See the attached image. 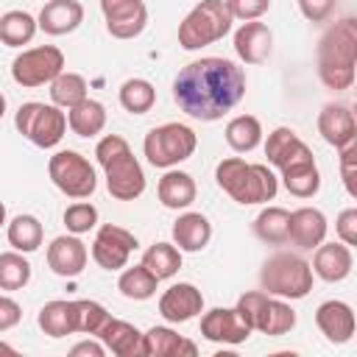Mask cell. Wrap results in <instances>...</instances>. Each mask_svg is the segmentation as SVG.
Returning a JSON list of instances; mask_svg holds the SVG:
<instances>
[{
	"label": "cell",
	"mask_w": 357,
	"mask_h": 357,
	"mask_svg": "<svg viewBox=\"0 0 357 357\" xmlns=\"http://www.w3.org/2000/svg\"><path fill=\"white\" fill-rule=\"evenodd\" d=\"M47 173H50V181L70 198H89L95 192V187H98L95 167L78 151L53 153L50 162H47Z\"/></svg>",
	"instance_id": "30bf717a"
},
{
	"label": "cell",
	"mask_w": 357,
	"mask_h": 357,
	"mask_svg": "<svg viewBox=\"0 0 357 357\" xmlns=\"http://www.w3.org/2000/svg\"><path fill=\"white\" fill-rule=\"evenodd\" d=\"M156 103V89L145 78H128L120 86V106L131 114H145Z\"/></svg>",
	"instance_id": "8d00e7d4"
},
{
	"label": "cell",
	"mask_w": 357,
	"mask_h": 357,
	"mask_svg": "<svg viewBox=\"0 0 357 357\" xmlns=\"http://www.w3.org/2000/svg\"><path fill=\"white\" fill-rule=\"evenodd\" d=\"M215 178H218V187L223 192H229L243 206L273 201V195L279 190V181L268 170V165H251L240 156H229V159L218 162Z\"/></svg>",
	"instance_id": "277c9868"
},
{
	"label": "cell",
	"mask_w": 357,
	"mask_h": 357,
	"mask_svg": "<svg viewBox=\"0 0 357 357\" xmlns=\"http://www.w3.org/2000/svg\"><path fill=\"white\" fill-rule=\"evenodd\" d=\"M315 324L329 343H349L354 335V312L346 301H324L315 310Z\"/></svg>",
	"instance_id": "603a6c76"
},
{
	"label": "cell",
	"mask_w": 357,
	"mask_h": 357,
	"mask_svg": "<svg viewBox=\"0 0 357 357\" xmlns=\"http://www.w3.org/2000/svg\"><path fill=\"white\" fill-rule=\"evenodd\" d=\"M14 126L33 145L53 148V145L61 142V137L67 131V114L59 106H53V103H36V100H31V103H22L17 109Z\"/></svg>",
	"instance_id": "9c48e42d"
},
{
	"label": "cell",
	"mask_w": 357,
	"mask_h": 357,
	"mask_svg": "<svg viewBox=\"0 0 357 357\" xmlns=\"http://www.w3.org/2000/svg\"><path fill=\"white\" fill-rule=\"evenodd\" d=\"M106 31L114 39H134L148 25V8L142 0H100Z\"/></svg>",
	"instance_id": "4fadbf2b"
},
{
	"label": "cell",
	"mask_w": 357,
	"mask_h": 357,
	"mask_svg": "<svg viewBox=\"0 0 357 357\" xmlns=\"http://www.w3.org/2000/svg\"><path fill=\"white\" fill-rule=\"evenodd\" d=\"M351 265H354V257L346 243H321L315 245V257L310 268L324 282H343L351 273Z\"/></svg>",
	"instance_id": "7402d4cb"
},
{
	"label": "cell",
	"mask_w": 357,
	"mask_h": 357,
	"mask_svg": "<svg viewBox=\"0 0 357 357\" xmlns=\"http://www.w3.org/2000/svg\"><path fill=\"white\" fill-rule=\"evenodd\" d=\"M31 282V262L20 251L0 254V290H20Z\"/></svg>",
	"instance_id": "f35d334b"
},
{
	"label": "cell",
	"mask_w": 357,
	"mask_h": 357,
	"mask_svg": "<svg viewBox=\"0 0 357 357\" xmlns=\"http://www.w3.org/2000/svg\"><path fill=\"white\" fill-rule=\"evenodd\" d=\"M20 318H22L20 304H17L14 298H8V296H0V332H6V329H11V326H17V324H20Z\"/></svg>",
	"instance_id": "bcb514c9"
},
{
	"label": "cell",
	"mask_w": 357,
	"mask_h": 357,
	"mask_svg": "<svg viewBox=\"0 0 357 357\" xmlns=\"http://www.w3.org/2000/svg\"><path fill=\"white\" fill-rule=\"evenodd\" d=\"M0 351H6V354H14V346H8V343H0Z\"/></svg>",
	"instance_id": "681fc988"
},
{
	"label": "cell",
	"mask_w": 357,
	"mask_h": 357,
	"mask_svg": "<svg viewBox=\"0 0 357 357\" xmlns=\"http://www.w3.org/2000/svg\"><path fill=\"white\" fill-rule=\"evenodd\" d=\"M265 156L273 167H279L282 173L290 170V167H298V165H307V162H315L312 159V151L310 145L293 131V128H276L268 134V142H265Z\"/></svg>",
	"instance_id": "5bb4252c"
},
{
	"label": "cell",
	"mask_w": 357,
	"mask_h": 357,
	"mask_svg": "<svg viewBox=\"0 0 357 357\" xmlns=\"http://www.w3.org/2000/svg\"><path fill=\"white\" fill-rule=\"evenodd\" d=\"M95 337L112 354H117V357H137V354H142V332L134 324H128V321H120V318L109 315Z\"/></svg>",
	"instance_id": "cb8c5ba5"
},
{
	"label": "cell",
	"mask_w": 357,
	"mask_h": 357,
	"mask_svg": "<svg viewBox=\"0 0 357 357\" xmlns=\"http://www.w3.org/2000/svg\"><path fill=\"white\" fill-rule=\"evenodd\" d=\"M284 178V187L290 195L296 198H312L318 190H321V173L315 167V162H307V165H298V167H290L282 173Z\"/></svg>",
	"instance_id": "74e56055"
},
{
	"label": "cell",
	"mask_w": 357,
	"mask_h": 357,
	"mask_svg": "<svg viewBox=\"0 0 357 357\" xmlns=\"http://www.w3.org/2000/svg\"><path fill=\"white\" fill-rule=\"evenodd\" d=\"M298 8L310 22H324L335 11V0H298Z\"/></svg>",
	"instance_id": "f6af8a7d"
},
{
	"label": "cell",
	"mask_w": 357,
	"mask_h": 357,
	"mask_svg": "<svg viewBox=\"0 0 357 357\" xmlns=\"http://www.w3.org/2000/svg\"><path fill=\"white\" fill-rule=\"evenodd\" d=\"M231 20H257L271 8V0H223Z\"/></svg>",
	"instance_id": "b9f144b4"
},
{
	"label": "cell",
	"mask_w": 357,
	"mask_h": 357,
	"mask_svg": "<svg viewBox=\"0 0 357 357\" xmlns=\"http://www.w3.org/2000/svg\"><path fill=\"white\" fill-rule=\"evenodd\" d=\"M67 126L78 137H95V134H100L103 126H106V109H103V103L100 100H92V98H84L81 103L70 106L67 109Z\"/></svg>",
	"instance_id": "83f0119b"
},
{
	"label": "cell",
	"mask_w": 357,
	"mask_h": 357,
	"mask_svg": "<svg viewBox=\"0 0 357 357\" xmlns=\"http://www.w3.org/2000/svg\"><path fill=\"white\" fill-rule=\"evenodd\" d=\"M198 137L184 123H165L145 134V156L153 167H173L195 153Z\"/></svg>",
	"instance_id": "ba28073f"
},
{
	"label": "cell",
	"mask_w": 357,
	"mask_h": 357,
	"mask_svg": "<svg viewBox=\"0 0 357 357\" xmlns=\"http://www.w3.org/2000/svg\"><path fill=\"white\" fill-rule=\"evenodd\" d=\"M156 195H159L162 206H167V209H184V206H190L195 201V181L184 170H167L159 178Z\"/></svg>",
	"instance_id": "4316f807"
},
{
	"label": "cell",
	"mask_w": 357,
	"mask_h": 357,
	"mask_svg": "<svg viewBox=\"0 0 357 357\" xmlns=\"http://www.w3.org/2000/svg\"><path fill=\"white\" fill-rule=\"evenodd\" d=\"M42 237H45V229L39 223V218L33 215H17L11 223H8V243L14 245V251L20 254H31L42 245Z\"/></svg>",
	"instance_id": "4dcf8cb0"
},
{
	"label": "cell",
	"mask_w": 357,
	"mask_h": 357,
	"mask_svg": "<svg viewBox=\"0 0 357 357\" xmlns=\"http://www.w3.org/2000/svg\"><path fill=\"white\" fill-rule=\"evenodd\" d=\"M245 95V73L229 59L206 56L178 70L173 98L178 109L195 120L212 123L231 112Z\"/></svg>",
	"instance_id": "6da1fadb"
},
{
	"label": "cell",
	"mask_w": 357,
	"mask_h": 357,
	"mask_svg": "<svg viewBox=\"0 0 357 357\" xmlns=\"http://www.w3.org/2000/svg\"><path fill=\"white\" fill-rule=\"evenodd\" d=\"M81 22H84V6L78 0H47L36 20V25L50 36L73 33Z\"/></svg>",
	"instance_id": "44dd1931"
},
{
	"label": "cell",
	"mask_w": 357,
	"mask_h": 357,
	"mask_svg": "<svg viewBox=\"0 0 357 357\" xmlns=\"http://www.w3.org/2000/svg\"><path fill=\"white\" fill-rule=\"evenodd\" d=\"M271 47H273V33L265 22L245 20L234 31V50L245 64H262L271 56Z\"/></svg>",
	"instance_id": "d6986e66"
},
{
	"label": "cell",
	"mask_w": 357,
	"mask_h": 357,
	"mask_svg": "<svg viewBox=\"0 0 357 357\" xmlns=\"http://www.w3.org/2000/svg\"><path fill=\"white\" fill-rule=\"evenodd\" d=\"M318 134L337 151L357 142V123L351 109L343 103H326L318 114Z\"/></svg>",
	"instance_id": "e0dca14e"
},
{
	"label": "cell",
	"mask_w": 357,
	"mask_h": 357,
	"mask_svg": "<svg viewBox=\"0 0 357 357\" xmlns=\"http://www.w3.org/2000/svg\"><path fill=\"white\" fill-rule=\"evenodd\" d=\"M326 237V218L315 206H301L287 218V240L298 248H315Z\"/></svg>",
	"instance_id": "ffe728a7"
},
{
	"label": "cell",
	"mask_w": 357,
	"mask_h": 357,
	"mask_svg": "<svg viewBox=\"0 0 357 357\" xmlns=\"http://www.w3.org/2000/svg\"><path fill=\"white\" fill-rule=\"evenodd\" d=\"M287 218L290 212L282 209V206H268L257 215L254 220V234L262 240V243H271V245H282L287 243Z\"/></svg>",
	"instance_id": "836d02e7"
},
{
	"label": "cell",
	"mask_w": 357,
	"mask_h": 357,
	"mask_svg": "<svg viewBox=\"0 0 357 357\" xmlns=\"http://www.w3.org/2000/svg\"><path fill=\"white\" fill-rule=\"evenodd\" d=\"M95 223H98V209H95L92 204H86V201L70 204V206L64 209V226H67V231H73V234H84V231L95 229Z\"/></svg>",
	"instance_id": "60d3db41"
},
{
	"label": "cell",
	"mask_w": 357,
	"mask_h": 357,
	"mask_svg": "<svg viewBox=\"0 0 357 357\" xmlns=\"http://www.w3.org/2000/svg\"><path fill=\"white\" fill-rule=\"evenodd\" d=\"M39 326L50 337H64L75 332V315H73V301H47L39 310Z\"/></svg>",
	"instance_id": "f546056e"
},
{
	"label": "cell",
	"mask_w": 357,
	"mask_h": 357,
	"mask_svg": "<svg viewBox=\"0 0 357 357\" xmlns=\"http://www.w3.org/2000/svg\"><path fill=\"white\" fill-rule=\"evenodd\" d=\"M95 156L106 170L109 195L117 201H134L145 192V173L137 156L131 153L128 142L120 134H106L95 145Z\"/></svg>",
	"instance_id": "3957f363"
},
{
	"label": "cell",
	"mask_w": 357,
	"mask_h": 357,
	"mask_svg": "<svg viewBox=\"0 0 357 357\" xmlns=\"http://www.w3.org/2000/svg\"><path fill=\"white\" fill-rule=\"evenodd\" d=\"M6 223V206H3V201H0V226Z\"/></svg>",
	"instance_id": "f907efd6"
},
{
	"label": "cell",
	"mask_w": 357,
	"mask_h": 357,
	"mask_svg": "<svg viewBox=\"0 0 357 357\" xmlns=\"http://www.w3.org/2000/svg\"><path fill=\"white\" fill-rule=\"evenodd\" d=\"M59 73H64V53L56 45H39L22 50L11 64V78L28 89L50 84Z\"/></svg>",
	"instance_id": "8fae6325"
},
{
	"label": "cell",
	"mask_w": 357,
	"mask_h": 357,
	"mask_svg": "<svg viewBox=\"0 0 357 357\" xmlns=\"http://www.w3.org/2000/svg\"><path fill=\"white\" fill-rule=\"evenodd\" d=\"M142 354L148 357H181V354H198L195 343L176 335L173 329L167 326H151L145 335H142Z\"/></svg>",
	"instance_id": "d4e9b609"
},
{
	"label": "cell",
	"mask_w": 357,
	"mask_h": 357,
	"mask_svg": "<svg viewBox=\"0 0 357 357\" xmlns=\"http://www.w3.org/2000/svg\"><path fill=\"white\" fill-rule=\"evenodd\" d=\"M156 284H159V279L139 262V265H134V268H126L123 273H120V279H117V290L126 296V298H131V301H145V298H151L153 293H156Z\"/></svg>",
	"instance_id": "1f68e13d"
},
{
	"label": "cell",
	"mask_w": 357,
	"mask_h": 357,
	"mask_svg": "<svg viewBox=\"0 0 357 357\" xmlns=\"http://www.w3.org/2000/svg\"><path fill=\"white\" fill-rule=\"evenodd\" d=\"M354 167H357V142L340 148V176L346 184V192L357 198V184H354Z\"/></svg>",
	"instance_id": "7bdbcfd3"
},
{
	"label": "cell",
	"mask_w": 357,
	"mask_h": 357,
	"mask_svg": "<svg viewBox=\"0 0 357 357\" xmlns=\"http://www.w3.org/2000/svg\"><path fill=\"white\" fill-rule=\"evenodd\" d=\"M86 98V81L78 73H59L50 81V100L59 109H70Z\"/></svg>",
	"instance_id": "d590c367"
},
{
	"label": "cell",
	"mask_w": 357,
	"mask_h": 357,
	"mask_svg": "<svg viewBox=\"0 0 357 357\" xmlns=\"http://www.w3.org/2000/svg\"><path fill=\"white\" fill-rule=\"evenodd\" d=\"M142 265L156 276V279H170L181 268V251L170 243H153L142 254Z\"/></svg>",
	"instance_id": "e575fe53"
},
{
	"label": "cell",
	"mask_w": 357,
	"mask_h": 357,
	"mask_svg": "<svg viewBox=\"0 0 357 357\" xmlns=\"http://www.w3.org/2000/svg\"><path fill=\"white\" fill-rule=\"evenodd\" d=\"M234 310L251 329H259L262 335H271V337L287 335L296 326V310L279 298H271L262 290L243 293Z\"/></svg>",
	"instance_id": "52a82bcc"
},
{
	"label": "cell",
	"mask_w": 357,
	"mask_h": 357,
	"mask_svg": "<svg viewBox=\"0 0 357 357\" xmlns=\"http://www.w3.org/2000/svg\"><path fill=\"white\" fill-rule=\"evenodd\" d=\"M335 229H337L340 243L354 245V243H357V209H354V206L343 209V212L337 215V220H335Z\"/></svg>",
	"instance_id": "ee69618b"
},
{
	"label": "cell",
	"mask_w": 357,
	"mask_h": 357,
	"mask_svg": "<svg viewBox=\"0 0 357 357\" xmlns=\"http://www.w3.org/2000/svg\"><path fill=\"white\" fill-rule=\"evenodd\" d=\"M226 142L237 153H248L262 142V126L254 114H237L226 126Z\"/></svg>",
	"instance_id": "f1b7e54d"
},
{
	"label": "cell",
	"mask_w": 357,
	"mask_h": 357,
	"mask_svg": "<svg viewBox=\"0 0 357 357\" xmlns=\"http://www.w3.org/2000/svg\"><path fill=\"white\" fill-rule=\"evenodd\" d=\"M259 282H262V290H268L271 296L304 298L312 290V268L298 254L279 251L265 259L259 271Z\"/></svg>",
	"instance_id": "5b68a950"
},
{
	"label": "cell",
	"mask_w": 357,
	"mask_h": 357,
	"mask_svg": "<svg viewBox=\"0 0 357 357\" xmlns=\"http://www.w3.org/2000/svg\"><path fill=\"white\" fill-rule=\"evenodd\" d=\"M86 245L75 234H61L47 245V265L56 276L73 279L86 268Z\"/></svg>",
	"instance_id": "ac0fdd59"
},
{
	"label": "cell",
	"mask_w": 357,
	"mask_h": 357,
	"mask_svg": "<svg viewBox=\"0 0 357 357\" xmlns=\"http://www.w3.org/2000/svg\"><path fill=\"white\" fill-rule=\"evenodd\" d=\"M231 31V14L223 0H201L178 25V45L184 50L206 47Z\"/></svg>",
	"instance_id": "8992f818"
},
{
	"label": "cell",
	"mask_w": 357,
	"mask_h": 357,
	"mask_svg": "<svg viewBox=\"0 0 357 357\" xmlns=\"http://www.w3.org/2000/svg\"><path fill=\"white\" fill-rule=\"evenodd\" d=\"M73 315H75V332H84V335H98V329L109 318L106 307L98 301H89V298L73 301Z\"/></svg>",
	"instance_id": "ab89813d"
},
{
	"label": "cell",
	"mask_w": 357,
	"mask_h": 357,
	"mask_svg": "<svg viewBox=\"0 0 357 357\" xmlns=\"http://www.w3.org/2000/svg\"><path fill=\"white\" fill-rule=\"evenodd\" d=\"M70 354H73V357H78V354L103 357V354H106V346H103V343H98V340H84V343H75V346L70 349Z\"/></svg>",
	"instance_id": "7dc6e473"
},
{
	"label": "cell",
	"mask_w": 357,
	"mask_h": 357,
	"mask_svg": "<svg viewBox=\"0 0 357 357\" xmlns=\"http://www.w3.org/2000/svg\"><path fill=\"white\" fill-rule=\"evenodd\" d=\"M137 248V237L114 223H106L98 229L95 243H92V259L103 268V271H120L126 268L131 251Z\"/></svg>",
	"instance_id": "7c38bea8"
},
{
	"label": "cell",
	"mask_w": 357,
	"mask_h": 357,
	"mask_svg": "<svg viewBox=\"0 0 357 357\" xmlns=\"http://www.w3.org/2000/svg\"><path fill=\"white\" fill-rule=\"evenodd\" d=\"M3 114H6V95L0 92V120H3Z\"/></svg>",
	"instance_id": "c3c4849f"
},
{
	"label": "cell",
	"mask_w": 357,
	"mask_h": 357,
	"mask_svg": "<svg viewBox=\"0 0 357 357\" xmlns=\"http://www.w3.org/2000/svg\"><path fill=\"white\" fill-rule=\"evenodd\" d=\"M357 64V20L346 17L335 22L318 42V78L326 89H349L354 84Z\"/></svg>",
	"instance_id": "7a4b0ae2"
},
{
	"label": "cell",
	"mask_w": 357,
	"mask_h": 357,
	"mask_svg": "<svg viewBox=\"0 0 357 357\" xmlns=\"http://www.w3.org/2000/svg\"><path fill=\"white\" fill-rule=\"evenodd\" d=\"M36 20L28 11H8L0 17V42L8 47H22L36 33Z\"/></svg>",
	"instance_id": "d6a6232c"
},
{
	"label": "cell",
	"mask_w": 357,
	"mask_h": 357,
	"mask_svg": "<svg viewBox=\"0 0 357 357\" xmlns=\"http://www.w3.org/2000/svg\"><path fill=\"white\" fill-rule=\"evenodd\" d=\"M204 310V296L195 284L190 282H178V284H170L162 298H159V315L170 324H184V321H192L198 312Z\"/></svg>",
	"instance_id": "9a60e30c"
},
{
	"label": "cell",
	"mask_w": 357,
	"mask_h": 357,
	"mask_svg": "<svg viewBox=\"0 0 357 357\" xmlns=\"http://www.w3.org/2000/svg\"><path fill=\"white\" fill-rule=\"evenodd\" d=\"M201 335L212 343H243L248 335H251V326L240 318L237 310H229V307H215L209 312H204L201 318Z\"/></svg>",
	"instance_id": "2e32d148"
},
{
	"label": "cell",
	"mask_w": 357,
	"mask_h": 357,
	"mask_svg": "<svg viewBox=\"0 0 357 357\" xmlns=\"http://www.w3.org/2000/svg\"><path fill=\"white\" fill-rule=\"evenodd\" d=\"M212 237V223L201 212H184L173 223V243L178 251H201Z\"/></svg>",
	"instance_id": "484cf974"
}]
</instances>
